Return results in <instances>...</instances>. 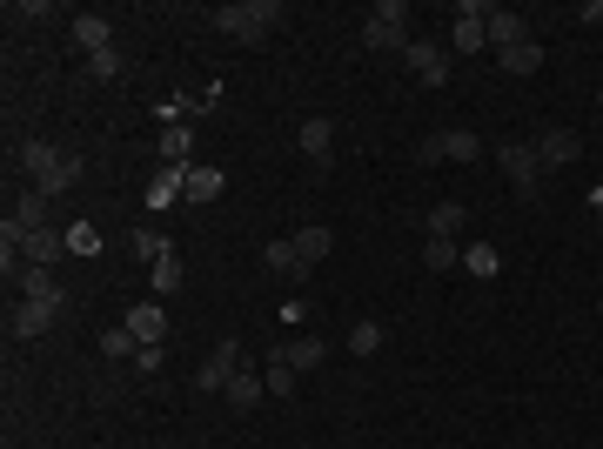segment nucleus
Wrapping results in <instances>:
<instances>
[{
	"label": "nucleus",
	"mask_w": 603,
	"mask_h": 449,
	"mask_svg": "<svg viewBox=\"0 0 603 449\" xmlns=\"http://www.w3.org/2000/svg\"><path fill=\"white\" fill-rule=\"evenodd\" d=\"M275 21H282V0H235V7L215 14V27H222L228 41H262Z\"/></svg>",
	"instance_id": "f257e3e1"
},
{
	"label": "nucleus",
	"mask_w": 603,
	"mask_h": 449,
	"mask_svg": "<svg viewBox=\"0 0 603 449\" xmlns=\"http://www.w3.org/2000/svg\"><path fill=\"white\" fill-rule=\"evenodd\" d=\"M496 168L510 175V188L523 202H536V188H543V155H536V141H496Z\"/></svg>",
	"instance_id": "f03ea898"
},
{
	"label": "nucleus",
	"mask_w": 603,
	"mask_h": 449,
	"mask_svg": "<svg viewBox=\"0 0 603 449\" xmlns=\"http://www.w3.org/2000/svg\"><path fill=\"white\" fill-rule=\"evenodd\" d=\"M362 47H409V0H382L376 14L362 21Z\"/></svg>",
	"instance_id": "7ed1b4c3"
},
{
	"label": "nucleus",
	"mask_w": 603,
	"mask_h": 449,
	"mask_svg": "<svg viewBox=\"0 0 603 449\" xmlns=\"http://www.w3.org/2000/svg\"><path fill=\"white\" fill-rule=\"evenodd\" d=\"M483 41H490V7H483V0H463V7H456V27H449V47H456V54H476Z\"/></svg>",
	"instance_id": "20e7f679"
},
{
	"label": "nucleus",
	"mask_w": 603,
	"mask_h": 449,
	"mask_svg": "<svg viewBox=\"0 0 603 449\" xmlns=\"http://www.w3.org/2000/svg\"><path fill=\"white\" fill-rule=\"evenodd\" d=\"M235 376H242V342L228 336V342H215V349H208V362L195 369V382H201V389H228Z\"/></svg>",
	"instance_id": "39448f33"
},
{
	"label": "nucleus",
	"mask_w": 603,
	"mask_h": 449,
	"mask_svg": "<svg viewBox=\"0 0 603 449\" xmlns=\"http://www.w3.org/2000/svg\"><path fill=\"white\" fill-rule=\"evenodd\" d=\"M416 155H423V161H483V135H469V128H449V135H429Z\"/></svg>",
	"instance_id": "423d86ee"
},
{
	"label": "nucleus",
	"mask_w": 603,
	"mask_h": 449,
	"mask_svg": "<svg viewBox=\"0 0 603 449\" xmlns=\"http://www.w3.org/2000/svg\"><path fill=\"white\" fill-rule=\"evenodd\" d=\"M402 61H409V74H416L423 88H443V81H449V54L436 41H409V47H402Z\"/></svg>",
	"instance_id": "0eeeda50"
},
{
	"label": "nucleus",
	"mask_w": 603,
	"mask_h": 449,
	"mask_svg": "<svg viewBox=\"0 0 603 449\" xmlns=\"http://www.w3.org/2000/svg\"><path fill=\"white\" fill-rule=\"evenodd\" d=\"M536 155H543V168H570V161H583V135L577 128H543Z\"/></svg>",
	"instance_id": "6e6552de"
},
{
	"label": "nucleus",
	"mask_w": 603,
	"mask_h": 449,
	"mask_svg": "<svg viewBox=\"0 0 603 449\" xmlns=\"http://www.w3.org/2000/svg\"><path fill=\"white\" fill-rule=\"evenodd\" d=\"M188 168H195V161H188ZM188 168H168V161H161V175L141 188V202H148V208H175V202H188Z\"/></svg>",
	"instance_id": "1a4fd4ad"
},
{
	"label": "nucleus",
	"mask_w": 603,
	"mask_h": 449,
	"mask_svg": "<svg viewBox=\"0 0 603 449\" xmlns=\"http://www.w3.org/2000/svg\"><path fill=\"white\" fill-rule=\"evenodd\" d=\"M54 315H61L54 302H27V295H21L14 315H7V329H14V342H34V336H47V322H54Z\"/></svg>",
	"instance_id": "9d476101"
},
{
	"label": "nucleus",
	"mask_w": 603,
	"mask_h": 449,
	"mask_svg": "<svg viewBox=\"0 0 603 449\" xmlns=\"http://www.w3.org/2000/svg\"><path fill=\"white\" fill-rule=\"evenodd\" d=\"M295 141H302V155H309L315 168H329V161H335V121H329V114H309Z\"/></svg>",
	"instance_id": "9b49d317"
},
{
	"label": "nucleus",
	"mask_w": 603,
	"mask_h": 449,
	"mask_svg": "<svg viewBox=\"0 0 603 449\" xmlns=\"http://www.w3.org/2000/svg\"><path fill=\"white\" fill-rule=\"evenodd\" d=\"M121 329H128L134 342H161L168 336V309H161V302H134V309L121 315Z\"/></svg>",
	"instance_id": "f8f14e48"
},
{
	"label": "nucleus",
	"mask_w": 603,
	"mask_h": 449,
	"mask_svg": "<svg viewBox=\"0 0 603 449\" xmlns=\"http://www.w3.org/2000/svg\"><path fill=\"white\" fill-rule=\"evenodd\" d=\"M14 289H21L27 302H54V309H67V289L54 282V269H34V262H27V269L14 275Z\"/></svg>",
	"instance_id": "ddd939ff"
},
{
	"label": "nucleus",
	"mask_w": 603,
	"mask_h": 449,
	"mask_svg": "<svg viewBox=\"0 0 603 449\" xmlns=\"http://www.w3.org/2000/svg\"><path fill=\"white\" fill-rule=\"evenodd\" d=\"M47 208H54V202H47L41 188H21V195H14V215H7V222L21 228V235H34V228H54V222H47Z\"/></svg>",
	"instance_id": "4468645a"
},
{
	"label": "nucleus",
	"mask_w": 603,
	"mask_h": 449,
	"mask_svg": "<svg viewBox=\"0 0 603 449\" xmlns=\"http://www.w3.org/2000/svg\"><path fill=\"white\" fill-rule=\"evenodd\" d=\"M21 248H27V262H34V269H54V262L67 255V228H34Z\"/></svg>",
	"instance_id": "2eb2a0df"
},
{
	"label": "nucleus",
	"mask_w": 603,
	"mask_h": 449,
	"mask_svg": "<svg viewBox=\"0 0 603 449\" xmlns=\"http://www.w3.org/2000/svg\"><path fill=\"white\" fill-rule=\"evenodd\" d=\"M262 262L275 275H289V282H309V262H302V248H295V235H282V242H268L262 248Z\"/></svg>",
	"instance_id": "dca6fc26"
},
{
	"label": "nucleus",
	"mask_w": 603,
	"mask_h": 449,
	"mask_svg": "<svg viewBox=\"0 0 603 449\" xmlns=\"http://www.w3.org/2000/svg\"><path fill=\"white\" fill-rule=\"evenodd\" d=\"M61 155H67V148H54V141H21V155H14V161H21L27 181H41V175H54V161H61Z\"/></svg>",
	"instance_id": "f3484780"
},
{
	"label": "nucleus",
	"mask_w": 603,
	"mask_h": 449,
	"mask_svg": "<svg viewBox=\"0 0 603 449\" xmlns=\"http://www.w3.org/2000/svg\"><path fill=\"white\" fill-rule=\"evenodd\" d=\"M536 68H543V47H536V41L496 47V74H536Z\"/></svg>",
	"instance_id": "a211bd4d"
},
{
	"label": "nucleus",
	"mask_w": 603,
	"mask_h": 449,
	"mask_svg": "<svg viewBox=\"0 0 603 449\" xmlns=\"http://www.w3.org/2000/svg\"><path fill=\"white\" fill-rule=\"evenodd\" d=\"M282 356H289V369L302 376V369H322L329 362V342H315V336H295V342H275Z\"/></svg>",
	"instance_id": "6ab92c4d"
},
{
	"label": "nucleus",
	"mask_w": 603,
	"mask_h": 449,
	"mask_svg": "<svg viewBox=\"0 0 603 449\" xmlns=\"http://www.w3.org/2000/svg\"><path fill=\"white\" fill-rule=\"evenodd\" d=\"M188 155H195V128L168 121V128H161V161H168V168H188Z\"/></svg>",
	"instance_id": "aec40b11"
},
{
	"label": "nucleus",
	"mask_w": 603,
	"mask_h": 449,
	"mask_svg": "<svg viewBox=\"0 0 603 449\" xmlns=\"http://www.w3.org/2000/svg\"><path fill=\"white\" fill-rule=\"evenodd\" d=\"M222 188H228V175H222V168H201V161L188 168V202H195V208H208L215 195H222Z\"/></svg>",
	"instance_id": "412c9836"
},
{
	"label": "nucleus",
	"mask_w": 603,
	"mask_h": 449,
	"mask_svg": "<svg viewBox=\"0 0 603 449\" xmlns=\"http://www.w3.org/2000/svg\"><path fill=\"white\" fill-rule=\"evenodd\" d=\"M463 269L476 275V282H490V275H503V248H496V242H469L463 248Z\"/></svg>",
	"instance_id": "4be33fe9"
},
{
	"label": "nucleus",
	"mask_w": 603,
	"mask_h": 449,
	"mask_svg": "<svg viewBox=\"0 0 603 449\" xmlns=\"http://www.w3.org/2000/svg\"><path fill=\"white\" fill-rule=\"evenodd\" d=\"M423 269H429V275H449V269H463V248L449 242V235H429V242H423Z\"/></svg>",
	"instance_id": "5701e85b"
},
{
	"label": "nucleus",
	"mask_w": 603,
	"mask_h": 449,
	"mask_svg": "<svg viewBox=\"0 0 603 449\" xmlns=\"http://www.w3.org/2000/svg\"><path fill=\"white\" fill-rule=\"evenodd\" d=\"M490 41H496V47L530 41V21H523V14H510V7H490Z\"/></svg>",
	"instance_id": "b1692460"
},
{
	"label": "nucleus",
	"mask_w": 603,
	"mask_h": 449,
	"mask_svg": "<svg viewBox=\"0 0 603 449\" xmlns=\"http://www.w3.org/2000/svg\"><path fill=\"white\" fill-rule=\"evenodd\" d=\"M262 396H268V382L255 376V369H242V376L228 382V409H242V416H248L255 403H262Z\"/></svg>",
	"instance_id": "393cba45"
},
{
	"label": "nucleus",
	"mask_w": 603,
	"mask_h": 449,
	"mask_svg": "<svg viewBox=\"0 0 603 449\" xmlns=\"http://www.w3.org/2000/svg\"><path fill=\"white\" fill-rule=\"evenodd\" d=\"M74 41L88 47V54H101V47H114V27L101 14H74Z\"/></svg>",
	"instance_id": "a878e982"
},
{
	"label": "nucleus",
	"mask_w": 603,
	"mask_h": 449,
	"mask_svg": "<svg viewBox=\"0 0 603 449\" xmlns=\"http://www.w3.org/2000/svg\"><path fill=\"white\" fill-rule=\"evenodd\" d=\"M295 248H302V262H309V269H315V262H322V255H329V248H335V235H329V228H322V222H309V228H295Z\"/></svg>",
	"instance_id": "bb28decb"
},
{
	"label": "nucleus",
	"mask_w": 603,
	"mask_h": 449,
	"mask_svg": "<svg viewBox=\"0 0 603 449\" xmlns=\"http://www.w3.org/2000/svg\"><path fill=\"white\" fill-rule=\"evenodd\" d=\"M67 255L94 262V255H101V228H94V222H67Z\"/></svg>",
	"instance_id": "cd10ccee"
},
{
	"label": "nucleus",
	"mask_w": 603,
	"mask_h": 449,
	"mask_svg": "<svg viewBox=\"0 0 603 449\" xmlns=\"http://www.w3.org/2000/svg\"><path fill=\"white\" fill-rule=\"evenodd\" d=\"M469 222V208L463 202H436L429 208V235H449V242H456V228Z\"/></svg>",
	"instance_id": "c85d7f7f"
},
{
	"label": "nucleus",
	"mask_w": 603,
	"mask_h": 449,
	"mask_svg": "<svg viewBox=\"0 0 603 449\" xmlns=\"http://www.w3.org/2000/svg\"><path fill=\"white\" fill-rule=\"evenodd\" d=\"M262 382H268V396H295V369H289V356H282V349H275V356H268Z\"/></svg>",
	"instance_id": "c756f323"
},
{
	"label": "nucleus",
	"mask_w": 603,
	"mask_h": 449,
	"mask_svg": "<svg viewBox=\"0 0 603 449\" xmlns=\"http://www.w3.org/2000/svg\"><path fill=\"white\" fill-rule=\"evenodd\" d=\"M382 349V322H356L349 329V356H376Z\"/></svg>",
	"instance_id": "7c9ffc66"
},
{
	"label": "nucleus",
	"mask_w": 603,
	"mask_h": 449,
	"mask_svg": "<svg viewBox=\"0 0 603 449\" xmlns=\"http://www.w3.org/2000/svg\"><path fill=\"white\" fill-rule=\"evenodd\" d=\"M155 289H161V295H175V289H181V255H175V248H168V255L155 262Z\"/></svg>",
	"instance_id": "2f4dec72"
},
{
	"label": "nucleus",
	"mask_w": 603,
	"mask_h": 449,
	"mask_svg": "<svg viewBox=\"0 0 603 449\" xmlns=\"http://www.w3.org/2000/svg\"><path fill=\"white\" fill-rule=\"evenodd\" d=\"M134 349H141V342H134L128 329H108V336H101V356H108V362H121V356L134 362Z\"/></svg>",
	"instance_id": "473e14b6"
},
{
	"label": "nucleus",
	"mask_w": 603,
	"mask_h": 449,
	"mask_svg": "<svg viewBox=\"0 0 603 449\" xmlns=\"http://www.w3.org/2000/svg\"><path fill=\"white\" fill-rule=\"evenodd\" d=\"M114 74H121V54H114V47L88 54V81H114Z\"/></svg>",
	"instance_id": "72a5a7b5"
},
{
	"label": "nucleus",
	"mask_w": 603,
	"mask_h": 449,
	"mask_svg": "<svg viewBox=\"0 0 603 449\" xmlns=\"http://www.w3.org/2000/svg\"><path fill=\"white\" fill-rule=\"evenodd\" d=\"M134 255H141V262H161V255H168V235L141 228V235H134Z\"/></svg>",
	"instance_id": "f704fd0d"
},
{
	"label": "nucleus",
	"mask_w": 603,
	"mask_h": 449,
	"mask_svg": "<svg viewBox=\"0 0 603 449\" xmlns=\"http://www.w3.org/2000/svg\"><path fill=\"white\" fill-rule=\"evenodd\" d=\"M134 369H141V376H155V369H161V342H141V349H134Z\"/></svg>",
	"instance_id": "c9c22d12"
},
{
	"label": "nucleus",
	"mask_w": 603,
	"mask_h": 449,
	"mask_svg": "<svg viewBox=\"0 0 603 449\" xmlns=\"http://www.w3.org/2000/svg\"><path fill=\"white\" fill-rule=\"evenodd\" d=\"M282 322H289V329H302V322H309V302H302V295H289V302H282Z\"/></svg>",
	"instance_id": "e433bc0d"
},
{
	"label": "nucleus",
	"mask_w": 603,
	"mask_h": 449,
	"mask_svg": "<svg viewBox=\"0 0 603 449\" xmlns=\"http://www.w3.org/2000/svg\"><path fill=\"white\" fill-rule=\"evenodd\" d=\"M590 208H597V215H603V188H590Z\"/></svg>",
	"instance_id": "4c0bfd02"
},
{
	"label": "nucleus",
	"mask_w": 603,
	"mask_h": 449,
	"mask_svg": "<svg viewBox=\"0 0 603 449\" xmlns=\"http://www.w3.org/2000/svg\"><path fill=\"white\" fill-rule=\"evenodd\" d=\"M597 108H603V94H597Z\"/></svg>",
	"instance_id": "58836bf2"
}]
</instances>
